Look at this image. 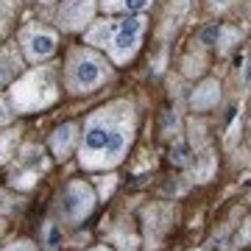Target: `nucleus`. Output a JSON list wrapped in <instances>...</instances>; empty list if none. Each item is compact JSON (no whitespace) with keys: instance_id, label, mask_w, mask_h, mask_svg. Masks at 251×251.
<instances>
[{"instance_id":"1","label":"nucleus","mask_w":251,"mask_h":251,"mask_svg":"<svg viewBox=\"0 0 251 251\" xmlns=\"http://www.w3.org/2000/svg\"><path fill=\"white\" fill-rule=\"evenodd\" d=\"M137 134V103L131 98H115L84 120L78 137V165L84 171H115L128 156Z\"/></svg>"},{"instance_id":"2","label":"nucleus","mask_w":251,"mask_h":251,"mask_svg":"<svg viewBox=\"0 0 251 251\" xmlns=\"http://www.w3.org/2000/svg\"><path fill=\"white\" fill-rule=\"evenodd\" d=\"M145 34H148L145 14H103L92 20L90 28L84 31V45L100 50L112 62V67H126L140 53Z\"/></svg>"},{"instance_id":"3","label":"nucleus","mask_w":251,"mask_h":251,"mask_svg":"<svg viewBox=\"0 0 251 251\" xmlns=\"http://www.w3.org/2000/svg\"><path fill=\"white\" fill-rule=\"evenodd\" d=\"M62 95V81L56 64H34L31 70H23L9 84V103L14 115H31L53 106Z\"/></svg>"},{"instance_id":"4","label":"nucleus","mask_w":251,"mask_h":251,"mask_svg":"<svg viewBox=\"0 0 251 251\" xmlns=\"http://www.w3.org/2000/svg\"><path fill=\"white\" fill-rule=\"evenodd\" d=\"M115 75V67L106 56L95 50L90 45H75L67 50V59H64V90L70 95H92L98 92L103 84H109Z\"/></svg>"},{"instance_id":"5","label":"nucleus","mask_w":251,"mask_h":251,"mask_svg":"<svg viewBox=\"0 0 251 251\" xmlns=\"http://www.w3.org/2000/svg\"><path fill=\"white\" fill-rule=\"evenodd\" d=\"M17 48L25 64H42L50 62L59 50V31L39 20H31L17 31Z\"/></svg>"},{"instance_id":"6","label":"nucleus","mask_w":251,"mask_h":251,"mask_svg":"<svg viewBox=\"0 0 251 251\" xmlns=\"http://www.w3.org/2000/svg\"><path fill=\"white\" fill-rule=\"evenodd\" d=\"M95 204H98V196H95L92 184H87L84 179H75L62 190V196L56 201V215L64 224L78 226L81 221H87L95 212Z\"/></svg>"},{"instance_id":"7","label":"nucleus","mask_w":251,"mask_h":251,"mask_svg":"<svg viewBox=\"0 0 251 251\" xmlns=\"http://www.w3.org/2000/svg\"><path fill=\"white\" fill-rule=\"evenodd\" d=\"M95 17H98V0H59L50 11L56 31L64 34H84Z\"/></svg>"},{"instance_id":"8","label":"nucleus","mask_w":251,"mask_h":251,"mask_svg":"<svg viewBox=\"0 0 251 251\" xmlns=\"http://www.w3.org/2000/svg\"><path fill=\"white\" fill-rule=\"evenodd\" d=\"M48 168V162L42 159V148L39 145H31V148H25V151L17 156V171L11 173L9 184L11 187H17V184H23V187H28V184H34L36 179H39V173Z\"/></svg>"},{"instance_id":"9","label":"nucleus","mask_w":251,"mask_h":251,"mask_svg":"<svg viewBox=\"0 0 251 251\" xmlns=\"http://www.w3.org/2000/svg\"><path fill=\"white\" fill-rule=\"evenodd\" d=\"M23 70H25V59L20 53L17 42H0V90L9 87Z\"/></svg>"},{"instance_id":"10","label":"nucleus","mask_w":251,"mask_h":251,"mask_svg":"<svg viewBox=\"0 0 251 251\" xmlns=\"http://www.w3.org/2000/svg\"><path fill=\"white\" fill-rule=\"evenodd\" d=\"M78 131H81V126L73 123V120H67V123H62L53 134H50V143L48 145H50V151H53V156L59 162H64L75 148H78V137H81Z\"/></svg>"},{"instance_id":"11","label":"nucleus","mask_w":251,"mask_h":251,"mask_svg":"<svg viewBox=\"0 0 251 251\" xmlns=\"http://www.w3.org/2000/svg\"><path fill=\"white\" fill-rule=\"evenodd\" d=\"M218 100H221V84H218V78H204L196 87L190 103H193L196 112H209V109L218 106Z\"/></svg>"},{"instance_id":"12","label":"nucleus","mask_w":251,"mask_h":251,"mask_svg":"<svg viewBox=\"0 0 251 251\" xmlns=\"http://www.w3.org/2000/svg\"><path fill=\"white\" fill-rule=\"evenodd\" d=\"M153 0H98V11L103 14H145Z\"/></svg>"},{"instance_id":"13","label":"nucleus","mask_w":251,"mask_h":251,"mask_svg":"<svg viewBox=\"0 0 251 251\" xmlns=\"http://www.w3.org/2000/svg\"><path fill=\"white\" fill-rule=\"evenodd\" d=\"M20 128H11V126H6L3 131H0V168L6 165L9 159H14V151H17L20 145Z\"/></svg>"},{"instance_id":"14","label":"nucleus","mask_w":251,"mask_h":251,"mask_svg":"<svg viewBox=\"0 0 251 251\" xmlns=\"http://www.w3.org/2000/svg\"><path fill=\"white\" fill-rule=\"evenodd\" d=\"M20 14V0H0V42L11 31V23Z\"/></svg>"},{"instance_id":"15","label":"nucleus","mask_w":251,"mask_h":251,"mask_svg":"<svg viewBox=\"0 0 251 251\" xmlns=\"http://www.w3.org/2000/svg\"><path fill=\"white\" fill-rule=\"evenodd\" d=\"M62 243H64L62 224H59V221H48V224L42 226V246H45V251L62 249Z\"/></svg>"},{"instance_id":"16","label":"nucleus","mask_w":251,"mask_h":251,"mask_svg":"<svg viewBox=\"0 0 251 251\" xmlns=\"http://www.w3.org/2000/svg\"><path fill=\"white\" fill-rule=\"evenodd\" d=\"M196 162H201V168L196 171V179L198 181H209L212 179V171H215V156L206 151V153H201V156H196Z\"/></svg>"},{"instance_id":"17","label":"nucleus","mask_w":251,"mask_h":251,"mask_svg":"<svg viewBox=\"0 0 251 251\" xmlns=\"http://www.w3.org/2000/svg\"><path fill=\"white\" fill-rule=\"evenodd\" d=\"M171 162L173 165H179V168H184L190 162V145L187 143H176L171 148Z\"/></svg>"},{"instance_id":"18","label":"nucleus","mask_w":251,"mask_h":251,"mask_svg":"<svg viewBox=\"0 0 251 251\" xmlns=\"http://www.w3.org/2000/svg\"><path fill=\"white\" fill-rule=\"evenodd\" d=\"M11 120H14V109H11V103H9L6 95H0V128L11 126Z\"/></svg>"},{"instance_id":"19","label":"nucleus","mask_w":251,"mask_h":251,"mask_svg":"<svg viewBox=\"0 0 251 251\" xmlns=\"http://www.w3.org/2000/svg\"><path fill=\"white\" fill-rule=\"evenodd\" d=\"M0 251H36V246L31 240H25V237H20V240L9 243V246H3Z\"/></svg>"},{"instance_id":"20","label":"nucleus","mask_w":251,"mask_h":251,"mask_svg":"<svg viewBox=\"0 0 251 251\" xmlns=\"http://www.w3.org/2000/svg\"><path fill=\"white\" fill-rule=\"evenodd\" d=\"M112 187H115V176H100V190L95 193L98 198H106L109 193H112Z\"/></svg>"},{"instance_id":"21","label":"nucleus","mask_w":251,"mask_h":251,"mask_svg":"<svg viewBox=\"0 0 251 251\" xmlns=\"http://www.w3.org/2000/svg\"><path fill=\"white\" fill-rule=\"evenodd\" d=\"M232 3H234V0H209V6H212L215 11H224V9H229Z\"/></svg>"},{"instance_id":"22","label":"nucleus","mask_w":251,"mask_h":251,"mask_svg":"<svg viewBox=\"0 0 251 251\" xmlns=\"http://www.w3.org/2000/svg\"><path fill=\"white\" fill-rule=\"evenodd\" d=\"M87 251H112V249H109L106 243H103V246H92V249H87Z\"/></svg>"},{"instance_id":"23","label":"nucleus","mask_w":251,"mask_h":251,"mask_svg":"<svg viewBox=\"0 0 251 251\" xmlns=\"http://www.w3.org/2000/svg\"><path fill=\"white\" fill-rule=\"evenodd\" d=\"M34 3H39V6H53V3H59V0H34Z\"/></svg>"},{"instance_id":"24","label":"nucleus","mask_w":251,"mask_h":251,"mask_svg":"<svg viewBox=\"0 0 251 251\" xmlns=\"http://www.w3.org/2000/svg\"><path fill=\"white\" fill-rule=\"evenodd\" d=\"M3 232H6V224H3V221H0V234H3Z\"/></svg>"}]
</instances>
